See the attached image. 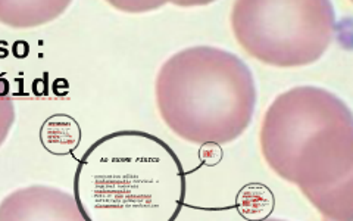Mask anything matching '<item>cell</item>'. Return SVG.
Instances as JSON below:
<instances>
[{
	"label": "cell",
	"instance_id": "obj_5",
	"mask_svg": "<svg viewBox=\"0 0 353 221\" xmlns=\"http://www.w3.org/2000/svg\"><path fill=\"white\" fill-rule=\"evenodd\" d=\"M0 221H85L72 193L57 186L31 184L0 202Z\"/></svg>",
	"mask_w": 353,
	"mask_h": 221
},
{
	"label": "cell",
	"instance_id": "obj_10",
	"mask_svg": "<svg viewBox=\"0 0 353 221\" xmlns=\"http://www.w3.org/2000/svg\"><path fill=\"white\" fill-rule=\"evenodd\" d=\"M224 158V149L218 143L206 142L202 143L199 148V160L203 162L206 167H216V165Z\"/></svg>",
	"mask_w": 353,
	"mask_h": 221
},
{
	"label": "cell",
	"instance_id": "obj_7",
	"mask_svg": "<svg viewBox=\"0 0 353 221\" xmlns=\"http://www.w3.org/2000/svg\"><path fill=\"white\" fill-rule=\"evenodd\" d=\"M40 142L52 155H70L80 145L81 127L79 121L68 114H53L43 121Z\"/></svg>",
	"mask_w": 353,
	"mask_h": 221
},
{
	"label": "cell",
	"instance_id": "obj_8",
	"mask_svg": "<svg viewBox=\"0 0 353 221\" xmlns=\"http://www.w3.org/2000/svg\"><path fill=\"white\" fill-rule=\"evenodd\" d=\"M275 208L274 192L263 183H248L236 196V211L246 221H265L271 218Z\"/></svg>",
	"mask_w": 353,
	"mask_h": 221
},
{
	"label": "cell",
	"instance_id": "obj_4",
	"mask_svg": "<svg viewBox=\"0 0 353 221\" xmlns=\"http://www.w3.org/2000/svg\"><path fill=\"white\" fill-rule=\"evenodd\" d=\"M230 24L240 48L275 68H302L321 59L336 36L327 0H240Z\"/></svg>",
	"mask_w": 353,
	"mask_h": 221
},
{
	"label": "cell",
	"instance_id": "obj_2",
	"mask_svg": "<svg viewBox=\"0 0 353 221\" xmlns=\"http://www.w3.org/2000/svg\"><path fill=\"white\" fill-rule=\"evenodd\" d=\"M185 173L172 148L141 130L97 139L74 174L85 221H175L185 201Z\"/></svg>",
	"mask_w": 353,
	"mask_h": 221
},
{
	"label": "cell",
	"instance_id": "obj_12",
	"mask_svg": "<svg viewBox=\"0 0 353 221\" xmlns=\"http://www.w3.org/2000/svg\"><path fill=\"white\" fill-rule=\"evenodd\" d=\"M324 221H331V220H328V218H324Z\"/></svg>",
	"mask_w": 353,
	"mask_h": 221
},
{
	"label": "cell",
	"instance_id": "obj_9",
	"mask_svg": "<svg viewBox=\"0 0 353 221\" xmlns=\"http://www.w3.org/2000/svg\"><path fill=\"white\" fill-rule=\"evenodd\" d=\"M15 123V102L8 80L0 75V148L3 146Z\"/></svg>",
	"mask_w": 353,
	"mask_h": 221
},
{
	"label": "cell",
	"instance_id": "obj_3",
	"mask_svg": "<svg viewBox=\"0 0 353 221\" xmlns=\"http://www.w3.org/2000/svg\"><path fill=\"white\" fill-rule=\"evenodd\" d=\"M154 102L175 136L193 145L214 142L223 146L249 128L258 87L249 65L236 53L199 44L161 65Z\"/></svg>",
	"mask_w": 353,
	"mask_h": 221
},
{
	"label": "cell",
	"instance_id": "obj_1",
	"mask_svg": "<svg viewBox=\"0 0 353 221\" xmlns=\"http://www.w3.org/2000/svg\"><path fill=\"white\" fill-rule=\"evenodd\" d=\"M259 145L268 167L324 218L353 221V115L343 99L318 86L280 93L265 110Z\"/></svg>",
	"mask_w": 353,
	"mask_h": 221
},
{
	"label": "cell",
	"instance_id": "obj_11",
	"mask_svg": "<svg viewBox=\"0 0 353 221\" xmlns=\"http://www.w3.org/2000/svg\"><path fill=\"white\" fill-rule=\"evenodd\" d=\"M265 221H289V220H281V218H268V220H265Z\"/></svg>",
	"mask_w": 353,
	"mask_h": 221
},
{
	"label": "cell",
	"instance_id": "obj_6",
	"mask_svg": "<svg viewBox=\"0 0 353 221\" xmlns=\"http://www.w3.org/2000/svg\"><path fill=\"white\" fill-rule=\"evenodd\" d=\"M70 2H6L0 0V24L31 28L46 24L65 12Z\"/></svg>",
	"mask_w": 353,
	"mask_h": 221
}]
</instances>
